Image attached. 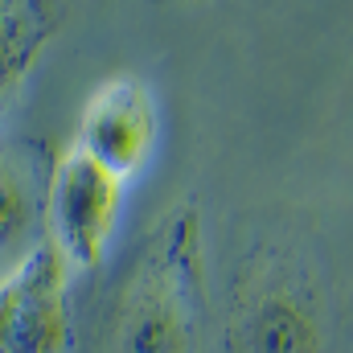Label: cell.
I'll list each match as a JSON object with an SVG mask.
<instances>
[{"label": "cell", "instance_id": "obj_1", "mask_svg": "<svg viewBox=\"0 0 353 353\" xmlns=\"http://www.w3.org/2000/svg\"><path fill=\"white\" fill-rule=\"evenodd\" d=\"M201 214L185 197L148 230L128 267L107 325V353H201Z\"/></svg>", "mask_w": 353, "mask_h": 353}, {"label": "cell", "instance_id": "obj_4", "mask_svg": "<svg viewBox=\"0 0 353 353\" xmlns=\"http://www.w3.org/2000/svg\"><path fill=\"white\" fill-rule=\"evenodd\" d=\"M70 271L41 239L0 275V353H70Z\"/></svg>", "mask_w": 353, "mask_h": 353}, {"label": "cell", "instance_id": "obj_6", "mask_svg": "<svg viewBox=\"0 0 353 353\" xmlns=\"http://www.w3.org/2000/svg\"><path fill=\"white\" fill-rule=\"evenodd\" d=\"M54 33H58L54 0H0V111L29 83Z\"/></svg>", "mask_w": 353, "mask_h": 353}, {"label": "cell", "instance_id": "obj_5", "mask_svg": "<svg viewBox=\"0 0 353 353\" xmlns=\"http://www.w3.org/2000/svg\"><path fill=\"white\" fill-rule=\"evenodd\" d=\"M157 140H161V115L152 90L132 74H119L87 99L74 148H83L90 161H99L115 176L132 181L148 169Z\"/></svg>", "mask_w": 353, "mask_h": 353}, {"label": "cell", "instance_id": "obj_7", "mask_svg": "<svg viewBox=\"0 0 353 353\" xmlns=\"http://www.w3.org/2000/svg\"><path fill=\"white\" fill-rule=\"evenodd\" d=\"M46 193L33 176V165L0 144V259H21L46 234Z\"/></svg>", "mask_w": 353, "mask_h": 353}, {"label": "cell", "instance_id": "obj_2", "mask_svg": "<svg viewBox=\"0 0 353 353\" xmlns=\"http://www.w3.org/2000/svg\"><path fill=\"white\" fill-rule=\"evenodd\" d=\"M222 345L226 353H329V296L296 239L247 243L226 283Z\"/></svg>", "mask_w": 353, "mask_h": 353}, {"label": "cell", "instance_id": "obj_8", "mask_svg": "<svg viewBox=\"0 0 353 353\" xmlns=\"http://www.w3.org/2000/svg\"><path fill=\"white\" fill-rule=\"evenodd\" d=\"M165 4H176V0H165Z\"/></svg>", "mask_w": 353, "mask_h": 353}, {"label": "cell", "instance_id": "obj_3", "mask_svg": "<svg viewBox=\"0 0 353 353\" xmlns=\"http://www.w3.org/2000/svg\"><path fill=\"white\" fill-rule=\"evenodd\" d=\"M123 197V176L90 161L83 148L62 152L46 181V239L70 259V267L94 271L119 230Z\"/></svg>", "mask_w": 353, "mask_h": 353}]
</instances>
